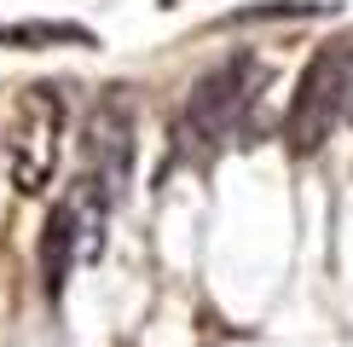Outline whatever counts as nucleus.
<instances>
[{
    "mask_svg": "<svg viewBox=\"0 0 353 347\" xmlns=\"http://www.w3.org/2000/svg\"><path fill=\"white\" fill-rule=\"evenodd\" d=\"M0 41H12V47H52V41H64V47H93V35H87L81 23H6Z\"/></svg>",
    "mask_w": 353,
    "mask_h": 347,
    "instance_id": "6",
    "label": "nucleus"
},
{
    "mask_svg": "<svg viewBox=\"0 0 353 347\" xmlns=\"http://www.w3.org/2000/svg\"><path fill=\"white\" fill-rule=\"evenodd\" d=\"M58 127H64V105L52 87H29L18 98V122H12V185L23 197L47 191L52 168H58Z\"/></svg>",
    "mask_w": 353,
    "mask_h": 347,
    "instance_id": "2",
    "label": "nucleus"
},
{
    "mask_svg": "<svg viewBox=\"0 0 353 347\" xmlns=\"http://www.w3.org/2000/svg\"><path fill=\"white\" fill-rule=\"evenodd\" d=\"M347 93H353V35H336L301 70V87L290 98V145L296 151H319L330 139L336 116L347 110Z\"/></svg>",
    "mask_w": 353,
    "mask_h": 347,
    "instance_id": "1",
    "label": "nucleus"
},
{
    "mask_svg": "<svg viewBox=\"0 0 353 347\" xmlns=\"http://www.w3.org/2000/svg\"><path fill=\"white\" fill-rule=\"evenodd\" d=\"M70 266H76V202H58L47 214V226H41V284H47L52 301L64 289Z\"/></svg>",
    "mask_w": 353,
    "mask_h": 347,
    "instance_id": "5",
    "label": "nucleus"
},
{
    "mask_svg": "<svg viewBox=\"0 0 353 347\" xmlns=\"http://www.w3.org/2000/svg\"><path fill=\"white\" fill-rule=\"evenodd\" d=\"M307 12H330L325 0H313V6H307V0H296V6H243V12H232V23H267V18H307Z\"/></svg>",
    "mask_w": 353,
    "mask_h": 347,
    "instance_id": "7",
    "label": "nucleus"
},
{
    "mask_svg": "<svg viewBox=\"0 0 353 347\" xmlns=\"http://www.w3.org/2000/svg\"><path fill=\"white\" fill-rule=\"evenodd\" d=\"M347 116H353V93H347Z\"/></svg>",
    "mask_w": 353,
    "mask_h": 347,
    "instance_id": "8",
    "label": "nucleus"
},
{
    "mask_svg": "<svg viewBox=\"0 0 353 347\" xmlns=\"http://www.w3.org/2000/svg\"><path fill=\"white\" fill-rule=\"evenodd\" d=\"M128 168H134V110L122 93H105L87 116V191L116 202L128 191Z\"/></svg>",
    "mask_w": 353,
    "mask_h": 347,
    "instance_id": "4",
    "label": "nucleus"
},
{
    "mask_svg": "<svg viewBox=\"0 0 353 347\" xmlns=\"http://www.w3.org/2000/svg\"><path fill=\"white\" fill-rule=\"evenodd\" d=\"M255 87H261V64H255L249 52L214 64L209 76L191 87V98H185V139L203 145V139L232 134V127H238V116H243V105L255 98Z\"/></svg>",
    "mask_w": 353,
    "mask_h": 347,
    "instance_id": "3",
    "label": "nucleus"
}]
</instances>
